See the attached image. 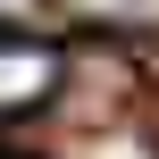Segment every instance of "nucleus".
Wrapping results in <instances>:
<instances>
[{
    "instance_id": "1",
    "label": "nucleus",
    "mask_w": 159,
    "mask_h": 159,
    "mask_svg": "<svg viewBox=\"0 0 159 159\" xmlns=\"http://www.w3.org/2000/svg\"><path fill=\"white\" fill-rule=\"evenodd\" d=\"M59 92V50L50 42H0V117L42 109Z\"/></svg>"
}]
</instances>
